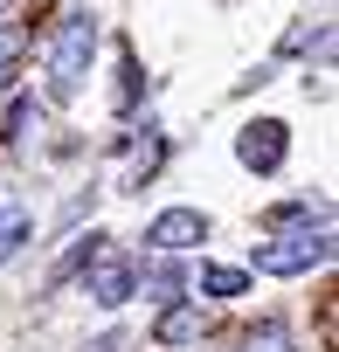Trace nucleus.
<instances>
[{
  "instance_id": "11",
  "label": "nucleus",
  "mask_w": 339,
  "mask_h": 352,
  "mask_svg": "<svg viewBox=\"0 0 339 352\" xmlns=\"http://www.w3.org/2000/svg\"><path fill=\"white\" fill-rule=\"evenodd\" d=\"M21 242H28V221H21V214H14V221H0V263H8Z\"/></svg>"
},
{
  "instance_id": "6",
  "label": "nucleus",
  "mask_w": 339,
  "mask_h": 352,
  "mask_svg": "<svg viewBox=\"0 0 339 352\" xmlns=\"http://www.w3.org/2000/svg\"><path fill=\"white\" fill-rule=\"evenodd\" d=\"M201 331H208V311H201V304H174V311L152 324L159 345H187V338H201Z\"/></svg>"
},
{
  "instance_id": "10",
  "label": "nucleus",
  "mask_w": 339,
  "mask_h": 352,
  "mask_svg": "<svg viewBox=\"0 0 339 352\" xmlns=\"http://www.w3.org/2000/svg\"><path fill=\"white\" fill-rule=\"evenodd\" d=\"M145 290H152L159 304H174V290H181V270H174V263H166V256H159V263L145 270Z\"/></svg>"
},
{
  "instance_id": "7",
  "label": "nucleus",
  "mask_w": 339,
  "mask_h": 352,
  "mask_svg": "<svg viewBox=\"0 0 339 352\" xmlns=\"http://www.w3.org/2000/svg\"><path fill=\"white\" fill-rule=\"evenodd\" d=\"M243 352H298V345H291V324L284 318H263V324L243 331Z\"/></svg>"
},
{
  "instance_id": "9",
  "label": "nucleus",
  "mask_w": 339,
  "mask_h": 352,
  "mask_svg": "<svg viewBox=\"0 0 339 352\" xmlns=\"http://www.w3.org/2000/svg\"><path fill=\"white\" fill-rule=\"evenodd\" d=\"M97 242H104V235H76V249H70V256L56 263V276H49V283H70V276H76V270H83V263L97 256Z\"/></svg>"
},
{
  "instance_id": "5",
  "label": "nucleus",
  "mask_w": 339,
  "mask_h": 352,
  "mask_svg": "<svg viewBox=\"0 0 339 352\" xmlns=\"http://www.w3.org/2000/svg\"><path fill=\"white\" fill-rule=\"evenodd\" d=\"M83 290H90V304L118 311V304L138 290V270H132L125 256H90V263H83Z\"/></svg>"
},
{
  "instance_id": "3",
  "label": "nucleus",
  "mask_w": 339,
  "mask_h": 352,
  "mask_svg": "<svg viewBox=\"0 0 339 352\" xmlns=\"http://www.w3.org/2000/svg\"><path fill=\"white\" fill-rule=\"evenodd\" d=\"M236 159H243L249 173H277V166L291 159V131H284L277 118H249V124L236 131Z\"/></svg>"
},
{
  "instance_id": "2",
  "label": "nucleus",
  "mask_w": 339,
  "mask_h": 352,
  "mask_svg": "<svg viewBox=\"0 0 339 352\" xmlns=\"http://www.w3.org/2000/svg\"><path fill=\"white\" fill-rule=\"evenodd\" d=\"M325 256H332V221H318V228H284V235L256 242V249H249V270H263V276H305V270H318Z\"/></svg>"
},
{
  "instance_id": "1",
  "label": "nucleus",
  "mask_w": 339,
  "mask_h": 352,
  "mask_svg": "<svg viewBox=\"0 0 339 352\" xmlns=\"http://www.w3.org/2000/svg\"><path fill=\"white\" fill-rule=\"evenodd\" d=\"M90 63H97V14L90 8H63V21L49 35V97H76Z\"/></svg>"
},
{
  "instance_id": "8",
  "label": "nucleus",
  "mask_w": 339,
  "mask_h": 352,
  "mask_svg": "<svg viewBox=\"0 0 339 352\" xmlns=\"http://www.w3.org/2000/svg\"><path fill=\"white\" fill-rule=\"evenodd\" d=\"M201 290H208V297H243V290H249V270H229V263H208V270H201Z\"/></svg>"
},
{
  "instance_id": "4",
  "label": "nucleus",
  "mask_w": 339,
  "mask_h": 352,
  "mask_svg": "<svg viewBox=\"0 0 339 352\" xmlns=\"http://www.w3.org/2000/svg\"><path fill=\"white\" fill-rule=\"evenodd\" d=\"M145 242H152L159 256H181V249L208 242V214H201V208H159V214L145 221Z\"/></svg>"
}]
</instances>
